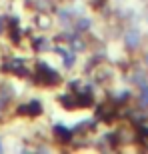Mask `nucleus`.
<instances>
[{
	"instance_id": "nucleus-1",
	"label": "nucleus",
	"mask_w": 148,
	"mask_h": 154,
	"mask_svg": "<svg viewBox=\"0 0 148 154\" xmlns=\"http://www.w3.org/2000/svg\"><path fill=\"white\" fill-rule=\"evenodd\" d=\"M126 46H132V48H134V46L138 44V40H140V34H138V30H130V32H128V34H126Z\"/></svg>"
},
{
	"instance_id": "nucleus-7",
	"label": "nucleus",
	"mask_w": 148,
	"mask_h": 154,
	"mask_svg": "<svg viewBox=\"0 0 148 154\" xmlns=\"http://www.w3.org/2000/svg\"><path fill=\"white\" fill-rule=\"evenodd\" d=\"M2 150H4V148H2V142H0V152H2Z\"/></svg>"
},
{
	"instance_id": "nucleus-5",
	"label": "nucleus",
	"mask_w": 148,
	"mask_h": 154,
	"mask_svg": "<svg viewBox=\"0 0 148 154\" xmlns=\"http://www.w3.org/2000/svg\"><path fill=\"white\" fill-rule=\"evenodd\" d=\"M88 26H90V20H80L78 22V30H86Z\"/></svg>"
},
{
	"instance_id": "nucleus-3",
	"label": "nucleus",
	"mask_w": 148,
	"mask_h": 154,
	"mask_svg": "<svg viewBox=\"0 0 148 154\" xmlns=\"http://www.w3.org/2000/svg\"><path fill=\"white\" fill-rule=\"evenodd\" d=\"M74 64V54H66V56H64V66H72Z\"/></svg>"
},
{
	"instance_id": "nucleus-6",
	"label": "nucleus",
	"mask_w": 148,
	"mask_h": 154,
	"mask_svg": "<svg viewBox=\"0 0 148 154\" xmlns=\"http://www.w3.org/2000/svg\"><path fill=\"white\" fill-rule=\"evenodd\" d=\"M0 32H2V18H0Z\"/></svg>"
},
{
	"instance_id": "nucleus-8",
	"label": "nucleus",
	"mask_w": 148,
	"mask_h": 154,
	"mask_svg": "<svg viewBox=\"0 0 148 154\" xmlns=\"http://www.w3.org/2000/svg\"><path fill=\"white\" fill-rule=\"evenodd\" d=\"M146 62H148V58H146Z\"/></svg>"
},
{
	"instance_id": "nucleus-2",
	"label": "nucleus",
	"mask_w": 148,
	"mask_h": 154,
	"mask_svg": "<svg viewBox=\"0 0 148 154\" xmlns=\"http://www.w3.org/2000/svg\"><path fill=\"white\" fill-rule=\"evenodd\" d=\"M28 106H30V108H22V112H30V114H38L40 110H42L40 102H30Z\"/></svg>"
},
{
	"instance_id": "nucleus-4",
	"label": "nucleus",
	"mask_w": 148,
	"mask_h": 154,
	"mask_svg": "<svg viewBox=\"0 0 148 154\" xmlns=\"http://www.w3.org/2000/svg\"><path fill=\"white\" fill-rule=\"evenodd\" d=\"M140 102H142V104L148 102V86H144V88H142V98H140Z\"/></svg>"
}]
</instances>
